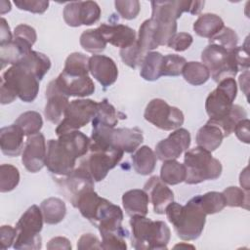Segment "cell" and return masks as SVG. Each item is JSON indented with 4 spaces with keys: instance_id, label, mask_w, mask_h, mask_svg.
Returning a JSON list of instances; mask_svg holds the SVG:
<instances>
[{
    "instance_id": "obj_1",
    "label": "cell",
    "mask_w": 250,
    "mask_h": 250,
    "mask_svg": "<svg viewBox=\"0 0 250 250\" xmlns=\"http://www.w3.org/2000/svg\"><path fill=\"white\" fill-rule=\"evenodd\" d=\"M58 137V140H49L47 144L45 165L53 174L66 176L74 170L76 159L88 152L90 139L79 130Z\"/></svg>"
},
{
    "instance_id": "obj_2",
    "label": "cell",
    "mask_w": 250,
    "mask_h": 250,
    "mask_svg": "<svg viewBox=\"0 0 250 250\" xmlns=\"http://www.w3.org/2000/svg\"><path fill=\"white\" fill-rule=\"evenodd\" d=\"M168 221L173 225L174 229L183 240H195L203 231L206 214L189 199L186 205L171 202L165 211Z\"/></svg>"
},
{
    "instance_id": "obj_3",
    "label": "cell",
    "mask_w": 250,
    "mask_h": 250,
    "mask_svg": "<svg viewBox=\"0 0 250 250\" xmlns=\"http://www.w3.org/2000/svg\"><path fill=\"white\" fill-rule=\"evenodd\" d=\"M130 226L133 248L137 250L167 249L171 231L163 221H152L146 216H133Z\"/></svg>"
},
{
    "instance_id": "obj_4",
    "label": "cell",
    "mask_w": 250,
    "mask_h": 250,
    "mask_svg": "<svg viewBox=\"0 0 250 250\" xmlns=\"http://www.w3.org/2000/svg\"><path fill=\"white\" fill-rule=\"evenodd\" d=\"M186 180L188 185L200 184L207 180H216L222 174L221 162L212 153L200 146L187 150L184 157Z\"/></svg>"
},
{
    "instance_id": "obj_5",
    "label": "cell",
    "mask_w": 250,
    "mask_h": 250,
    "mask_svg": "<svg viewBox=\"0 0 250 250\" xmlns=\"http://www.w3.org/2000/svg\"><path fill=\"white\" fill-rule=\"evenodd\" d=\"M91 143L119 148L124 152H134L143 143V132L135 128H110L102 125H92Z\"/></svg>"
},
{
    "instance_id": "obj_6",
    "label": "cell",
    "mask_w": 250,
    "mask_h": 250,
    "mask_svg": "<svg viewBox=\"0 0 250 250\" xmlns=\"http://www.w3.org/2000/svg\"><path fill=\"white\" fill-rule=\"evenodd\" d=\"M43 216L37 205L30 206L16 225L17 235L13 247L15 249L38 250L42 246L40 231L43 227Z\"/></svg>"
},
{
    "instance_id": "obj_7",
    "label": "cell",
    "mask_w": 250,
    "mask_h": 250,
    "mask_svg": "<svg viewBox=\"0 0 250 250\" xmlns=\"http://www.w3.org/2000/svg\"><path fill=\"white\" fill-rule=\"evenodd\" d=\"M1 87L11 91L22 102L31 103L39 92V80L30 71L14 64L2 74Z\"/></svg>"
},
{
    "instance_id": "obj_8",
    "label": "cell",
    "mask_w": 250,
    "mask_h": 250,
    "mask_svg": "<svg viewBox=\"0 0 250 250\" xmlns=\"http://www.w3.org/2000/svg\"><path fill=\"white\" fill-rule=\"evenodd\" d=\"M90 153L80 165L85 167L95 182L103 181L109 170L114 168L122 159L124 151L112 146H100L91 143Z\"/></svg>"
},
{
    "instance_id": "obj_9",
    "label": "cell",
    "mask_w": 250,
    "mask_h": 250,
    "mask_svg": "<svg viewBox=\"0 0 250 250\" xmlns=\"http://www.w3.org/2000/svg\"><path fill=\"white\" fill-rule=\"evenodd\" d=\"M201 60L215 82L219 83L229 77L233 78L238 72L231 51H228L219 45L209 44L202 51Z\"/></svg>"
},
{
    "instance_id": "obj_10",
    "label": "cell",
    "mask_w": 250,
    "mask_h": 250,
    "mask_svg": "<svg viewBox=\"0 0 250 250\" xmlns=\"http://www.w3.org/2000/svg\"><path fill=\"white\" fill-rule=\"evenodd\" d=\"M98 103L89 99L71 101L64 112L63 119L56 128L57 136L79 130L87 125L96 115Z\"/></svg>"
},
{
    "instance_id": "obj_11",
    "label": "cell",
    "mask_w": 250,
    "mask_h": 250,
    "mask_svg": "<svg viewBox=\"0 0 250 250\" xmlns=\"http://www.w3.org/2000/svg\"><path fill=\"white\" fill-rule=\"evenodd\" d=\"M236 95L237 84L234 78L229 77L221 80L217 88L208 95L205 102V109L209 119H220L227 115L233 105Z\"/></svg>"
},
{
    "instance_id": "obj_12",
    "label": "cell",
    "mask_w": 250,
    "mask_h": 250,
    "mask_svg": "<svg viewBox=\"0 0 250 250\" xmlns=\"http://www.w3.org/2000/svg\"><path fill=\"white\" fill-rule=\"evenodd\" d=\"M144 117L146 121L164 131L180 128L185 120L181 109L169 105L162 99L151 100L145 109Z\"/></svg>"
},
{
    "instance_id": "obj_13",
    "label": "cell",
    "mask_w": 250,
    "mask_h": 250,
    "mask_svg": "<svg viewBox=\"0 0 250 250\" xmlns=\"http://www.w3.org/2000/svg\"><path fill=\"white\" fill-rule=\"evenodd\" d=\"M151 19L164 22H177L183 13L197 15L204 7V1H151Z\"/></svg>"
},
{
    "instance_id": "obj_14",
    "label": "cell",
    "mask_w": 250,
    "mask_h": 250,
    "mask_svg": "<svg viewBox=\"0 0 250 250\" xmlns=\"http://www.w3.org/2000/svg\"><path fill=\"white\" fill-rule=\"evenodd\" d=\"M61 190L66 199L76 207L78 199L87 191L94 190V179L88 170L80 165L64 178L57 179Z\"/></svg>"
},
{
    "instance_id": "obj_15",
    "label": "cell",
    "mask_w": 250,
    "mask_h": 250,
    "mask_svg": "<svg viewBox=\"0 0 250 250\" xmlns=\"http://www.w3.org/2000/svg\"><path fill=\"white\" fill-rule=\"evenodd\" d=\"M62 16L65 23L69 26L91 25L100 20L101 8L94 1L70 2L65 5Z\"/></svg>"
},
{
    "instance_id": "obj_16",
    "label": "cell",
    "mask_w": 250,
    "mask_h": 250,
    "mask_svg": "<svg viewBox=\"0 0 250 250\" xmlns=\"http://www.w3.org/2000/svg\"><path fill=\"white\" fill-rule=\"evenodd\" d=\"M123 212L118 205H115L105 198H103L100 202L93 220L91 221L100 230V233L104 232H121L128 233L126 229L122 228Z\"/></svg>"
},
{
    "instance_id": "obj_17",
    "label": "cell",
    "mask_w": 250,
    "mask_h": 250,
    "mask_svg": "<svg viewBox=\"0 0 250 250\" xmlns=\"http://www.w3.org/2000/svg\"><path fill=\"white\" fill-rule=\"evenodd\" d=\"M190 134L185 128L174 130L166 139L155 146V155L162 161L177 159L189 147Z\"/></svg>"
},
{
    "instance_id": "obj_18",
    "label": "cell",
    "mask_w": 250,
    "mask_h": 250,
    "mask_svg": "<svg viewBox=\"0 0 250 250\" xmlns=\"http://www.w3.org/2000/svg\"><path fill=\"white\" fill-rule=\"evenodd\" d=\"M46 154L47 148L45 137L39 132L27 137L21 154V162L27 171L36 173L44 167Z\"/></svg>"
},
{
    "instance_id": "obj_19",
    "label": "cell",
    "mask_w": 250,
    "mask_h": 250,
    "mask_svg": "<svg viewBox=\"0 0 250 250\" xmlns=\"http://www.w3.org/2000/svg\"><path fill=\"white\" fill-rule=\"evenodd\" d=\"M54 82L59 91L66 97L83 98L95 92V84L89 75H76L62 71Z\"/></svg>"
},
{
    "instance_id": "obj_20",
    "label": "cell",
    "mask_w": 250,
    "mask_h": 250,
    "mask_svg": "<svg viewBox=\"0 0 250 250\" xmlns=\"http://www.w3.org/2000/svg\"><path fill=\"white\" fill-rule=\"evenodd\" d=\"M144 190L147 193L155 214H164L167 206L174 201L173 191L160 177L152 176L145 184Z\"/></svg>"
},
{
    "instance_id": "obj_21",
    "label": "cell",
    "mask_w": 250,
    "mask_h": 250,
    "mask_svg": "<svg viewBox=\"0 0 250 250\" xmlns=\"http://www.w3.org/2000/svg\"><path fill=\"white\" fill-rule=\"evenodd\" d=\"M89 71L104 87L112 85L118 77L115 62L104 55H93L89 59Z\"/></svg>"
},
{
    "instance_id": "obj_22",
    "label": "cell",
    "mask_w": 250,
    "mask_h": 250,
    "mask_svg": "<svg viewBox=\"0 0 250 250\" xmlns=\"http://www.w3.org/2000/svg\"><path fill=\"white\" fill-rule=\"evenodd\" d=\"M46 98L47 104L44 109L45 117L51 123L58 124L62 121L69 104L68 97L60 92L54 80H52L46 88Z\"/></svg>"
},
{
    "instance_id": "obj_23",
    "label": "cell",
    "mask_w": 250,
    "mask_h": 250,
    "mask_svg": "<svg viewBox=\"0 0 250 250\" xmlns=\"http://www.w3.org/2000/svg\"><path fill=\"white\" fill-rule=\"evenodd\" d=\"M98 29L106 43L120 49L129 47L137 40L135 30L124 24L102 23Z\"/></svg>"
},
{
    "instance_id": "obj_24",
    "label": "cell",
    "mask_w": 250,
    "mask_h": 250,
    "mask_svg": "<svg viewBox=\"0 0 250 250\" xmlns=\"http://www.w3.org/2000/svg\"><path fill=\"white\" fill-rule=\"evenodd\" d=\"M24 133L15 123L0 130V147L3 154L14 157L21 154Z\"/></svg>"
},
{
    "instance_id": "obj_25",
    "label": "cell",
    "mask_w": 250,
    "mask_h": 250,
    "mask_svg": "<svg viewBox=\"0 0 250 250\" xmlns=\"http://www.w3.org/2000/svg\"><path fill=\"white\" fill-rule=\"evenodd\" d=\"M148 202V195L144 189H130L122 195L123 208L130 217L146 216Z\"/></svg>"
},
{
    "instance_id": "obj_26",
    "label": "cell",
    "mask_w": 250,
    "mask_h": 250,
    "mask_svg": "<svg viewBox=\"0 0 250 250\" xmlns=\"http://www.w3.org/2000/svg\"><path fill=\"white\" fill-rule=\"evenodd\" d=\"M15 64L20 65L30 71L40 81L49 71L51 67V61L43 53L31 50L30 52L22 56Z\"/></svg>"
},
{
    "instance_id": "obj_27",
    "label": "cell",
    "mask_w": 250,
    "mask_h": 250,
    "mask_svg": "<svg viewBox=\"0 0 250 250\" xmlns=\"http://www.w3.org/2000/svg\"><path fill=\"white\" fill-rule=\"evenodd\" d=\"M137 43L145 52H150L160 46L158 24L151 18L146 20L139 28Z\"/></svg>"
},
{
    "instance_id": "obj_28",
    "label": "cell",
    "mask_w": 250,
    "mask_h": 250,
    "mask_svg": "<svg viewBox=\"0 0 250 250\" xmlns=\"http://www.w3.org/2000/svg\"><path fill=\"white\" fill-rule=\"evenodd\" d=\"M224 138V134L218 126L206 123L197 131L196 144L197 146L212 152L221 146Z\"/></svg>"
},
{
    "instance_id": "obj_29",
    "label": "cell",
    "mask_w": 250,
    "mask_h": 250,
    "mask_svg": "<svg viewBox=\"0 0 250 250\" xmlns=\"http://www.w3.org/2000/svg\"><path fill=\"white\" fill-rule=\"evenodd\" d=\"M124 118H126V115L116 110L115 107L106 99H104L98 103L97 112L92 120V125H102L114 128L119 119Z\"/></svg>"
},
{
    "instance_id": "obj_30",
    "label": "cell",
    "mask_w": 250,
    "mask_h": 250,
    "mask_svg": "<svg viewBox=\"0 0 250 250\" xmlns=\"http://www.w3.org/2000/svg\"><path fill=\"white\" fill-rule=\"evenodd\" d=\"M224 21L216 14H203L193 23L194 32L204 38H212L216 35L223 27Z\"/></svg>"
},
{
    "instance_id": "obj_31",
    "label": "cell",
    "mask_w": 250,
    "mask_h": 250,
    "mask_svg": "<svg viewBox=\"0 0 250 250\" xmlns=\"http://www.w3.org/2000/svg\"><path fill=\"white\" fill-rule=\"evenodd\" d=\"M134 170L143 176L149 175L153 172L156 165V155L147 146L138 147L132 155Z\"/></svg>"
},
{
    "instance_id": "obj_32",
    "label": "cell",
    "mask_w": 250,
    "mask_h": 250,
    "mask_svg": "<svg viewBox=\"0 0 250 250\" xmlns=\"http://www.w3.org/2000/svg\"><path fill=\"white\" fill-rule=\"evenodd\" d=\"M43 220L48 225L61 223L66 214L64 202L58 197H49L44 199L40 204Z\"/></svg>"
},
{
    "instance_id": "obj_33",
    "label": "cell",
    "mask_w": 250,
    "mask_h": 250,
    "mask_svg": "<svg viewBox=\"0 0 250 250\" xmlns=\"http://www.w3.org/2000/svg\"><path fill=\"white\" fill-rule=\"evenodd\" d=\"M247 118V112L244 107L239 104H233L229 112L220 119H209L207 123L218 126L224 134V137H229L234 130L236 124Z\"/></svg>"
},
{
    "instance_id": "obj_34",
    "label": "cell",
    "mask_w": 250,
    "mask_h": 250,
    "mask_svg": "<svg viewBox=\"0 0 250 250\" xmlns=\"http://www.w3.org/2000/svg\"><path fill=\"white\" fill-rule=\"evenodd\" d=\"M163 55L159 52L150 51L145 56L141 64L140 74L146 81H155L162 76Z\"/></svg>"
},
{
    "instance_id": "obj_35",
    "label": "cell",
    "mask_w": 250,
    "mask_h": 250,
    "mask_svg": "<svg viewBox=\"0 0 250 250\" xmlns=\"http://www.w3.org/2000/svg\"><path fill=\"white\" fill-rule=\"evenodd\" d=\"M191 200L206 214L212 215L221 212L227 205L222 192L209 191L204 194L196 195Z\"/></svg>"
},
{
    "instance_id": "obj_36",
    "label": "cell",
    "mask_w": 250,
    "mask_h": 250,
    "mask_svg": "<svg viewBox=\"0 0 250 250\" xmlns=\"http://www.w3.org/2000/svg\"><path fill=\"white\" fill-rule=\"evenodd\" d=\"M186 167L176 159L166 160L160 169V179L167 185H178L186 180Z\"/></svg>"
},
{
    "instance_id": "obj_37",
    "label": "cell",
    "mask_w": 250,
    "mask_h": 250,
    "mask_svg": "<svg viewBox=\"0 0 250 250\" xmlns=\"http://www.w3.org/2000/svg\"><path fill=\"white\" fill-rule=\"evenodd\" d=\"M182 74L184 79L193 86L202 85L210 78L208 68L199 62H187L183 67Z\"/></svg>"
},
{
    "instance_id": "obj_38",
    "label": "cell",
    "mask_w": 250,
    "mask_h": 250,
    "mask_svg": "<svg viewBox=\"0 0 250 250\" xmlns=\"http://www.w3.org/2000/svg\"><path fill=\"white\" fill-rule=\"evenodd\" d=\"M15 124L19 126L25 136H31L39 133L43 126V120L39 112L29 110L21 113L15 121Z\"/></svg>"
},
{
    "instance_id": "obj_39",
    "label": "cell",
    "mask_w": 250,
    "mask_h": 250,
    "mask_svg": "<svg viewBox=\"0 0 250 250\" xmlns=\"http://www.w3.org/2000/svg\"><path fill=\"white\" fill-rule=\"evenodd\" d=\"M80 45L86 52L98 54L105 49L106 41L98 28L87 29L80 36Z\"/></svg>"
},
{
    "instance_id": "obj_40",
    "label": "cell",
    "mask_w": 250,
    "mask_h": 250,
    "mask_svg": "<svg viewBox=\"0 0 250 250\" xmlns=\"http://www.w3.org/2000/svg\"><path fill=\"white\" fill-rule=\"evenodd\" d=\"M89 59V57L82 53H72L66 58L62 71L69 74L88 75V73L90 72Z\"/></svg>"
},
{
    "instance_id": "obj_41",
    "label": "cell",
    "mask_w": 250,
    "mask_h": 250,
    "mask_svg": "<svg viewBox=\"0 0 250 250\" xmlns=\"http://www.w3.org/2000/svg\"><path fill=\"white\" fill-rule=\"evenodd\" d=\"M20 183V172L17 167L11 164L0 166V191L8 192L17 188Z\"/></svg>"
},
{
    "instance_id": "obj_42",
    "label": "cell",
    "mask_w": 250,
    "mask_h": 250,
    "mask_svg": "<svg viewBox=\"0 0 250 250\" xmlns=\"http://www.w3.org/2000/svg\"><path fill=\"white\" fill-rule=\"evenodd\" d=\"M226 205L229 207H241L249 209V193L237 187H229L223 192Z\"/></svg>"
},
{
    "instance_id": "obj_43",
    "label": "cell",
    "mask_w": 250,
    "mask_h": 250,
    "mask_svg": "<svg viewBox=\"0 0 250 250\" xmlns=\"http://www.w3.org/2000/svg\"><path fill=\"white\" fill-rule=\"evenodd\" d=\"M146 53H145L137 43V40L124 49H120V57L122 62L131 68H137L140 66L145 59Z\"/></svg>"
},
{
    "instance_id": "obj_44",
    "label": "cell",
    "mask_w": 250,
    "mask_h": 250,
    "mask_svg": "<svg viewBox=\"0 0 250 250\" xmlns=\"http://www.w3.org/2000/svg\"><path fill=\"white\" fill-rule=\"evenodd\" d=\"M186 63V59L179 55L169 54L163 56L162 76H178L182 74L183 67Z\"/></svg>"
},
{
    "instance_id": "obj_45",
    "label": "cell",
    "mask_w": 250,
    "mask_h": 250,
    "mask_svg": "<svg viewBox=\"0 0 250 250\" xmlns=\"http://www.w3.org/2000/svg\"><path fill=\"white\" fill-rule=\"evenodd\" d=\"M238 42V36L236 32L230 27L224 26L216 35L209 39V44L219 45L228 51L234 49Z\"/></svg>"
},
{
    "instance_id": "obj_46",
    "label": "cell",
    "mask_w": 250,
    "mask_h": 250,
    "mask_svg": "<svg viewBox=\"0 0 250 250\" xmlns=\"http://www.w3.org/2000/svg\"><path fill=\"white\" fill-rule=\"evenodd\" d=\"M13 39L25 48L31 49L37 39L36 31L30 25L21 23L15 27Z\"/></svg>"
},
{
    "instance_id": "obj_47",
    "label": "cell",
    "mask_w": 250,
    "mask_h": 250,
    "mask_svg": "<svg viewBox=\"0 0 250 250\" xmlns=\"http://www.w3.org/2000/svg\"><path fill=\"white\" fill-rule=\"evenodd\" d=\"M128 233H121V232H104L101 233L102 235V242L101 246L102 249L108 250V249H120L125 250L127 248L126 240Z\"/></svg>"
},
{
    "instance_id": "obj_48",
    "label": "cell",
    "mask_w": 250,
    "mask_h": 250,
    "mask_svg": "<svg viewBox=\"0 0 250 250\" xmlns=\"http://www.w3.org/2000/svg\"><path fill=\"white\" fill-rule=\"evenodd\" d=\"M114 6L122 19L133 20L137 18L141 11V4L138 0H125L115 1Z\"/></svg>"
},
{
    "instance_id": "obj_49",
    "label": "cell",
    "mask_w": 250,
    "mask_h": 250,
    "mask_svg": "<svg viewBox=\"0 0 250 250\" xmlns=\"http://www.w3.org/2000/svg\"><path fill=\"white\" fill-rule=\"evenodd\" d=\"M231 55L238 71L248 70L249 55H248V48H247V40L245 41V45L236 46L234 49H232Z\"/></svg>"
},
{
    "instance_id": "obj_50",
    "label": "cell",
    "mask_w": 250,
    "mask_h": 250,
    "mask_svg": "<svg viewBox=\"0 0 250 250\" xmlns=\"http://www.w3.org/2000/svg\"><path fill=\"white\" fill-rule=\"evenodd\" d=\"M14 4L20 10L34 14H43L49 7V1L45 0H15Z\"/></svg>"
},
{
    "instance_id": "obj_51",
    "label": "cell",
    "mask_w": 250,
    "mask_h": 250,
    "mask_svg": "<svg viewBox=\"0 0 250 250\" xmlns=\"http://www.w3.org/2000/svg\"><path fill=\"white\" fill-rule=\"evenodd\" d=\"M193 38L188 32H179L176 33L167 43V46L176 52L186 51L192 44Z\"/></svg>"
},
{
    "instance_id": "obj_52",
    "label": "cell",
    "mask_w": 250,
    "mask_h": 250,
    "mask_svg": "<svg viewBox=\"0 0 250 250\" xmlns=\"http://www.w3.org/2000/svg\"><path fill=\"white\" fill-rule=\"evenodd\" d=\"M77 249L86 250V249H102L101 241L93 233L83 234L77 241Z\"/></svg>"
},
{
    "instance_id": "obj_53",
    "label": "cell",
    "mask_w": 250,
    "mask_h": 250,
    "mask_svg": "<svg viewBox=\"0 0 250 250\" xmlns=\"http://www.w3.org/2000/svg\"><path fill=\"white\" fill-rule=\"evenodd\" d=\"M17 235L16 228L14 229L11 226H2L0 229V242L1 248L7 249L12 246L15 242V238Z\"/></svg>"
},
{
    "instance_id": "obj_54",
    "label": "cell",
    "mask_w": 250,
    "mask_h": 250,
    "mask_svg": "<svg viewBox=\"0 0 250 250\" xmlns=\"http://www.w3.org/2000/svg\"><path fill=\"white\" fill-rule=\"evenodd\" d=\"M249 125H250V121L248 118H245L243 120H240L233 132L235 133L237 139L245 144H249L250 143V133H249Z\"/></svg>"
},
{
    "instance_id": "obj_55",
    "label": "cell",
    "mask_w": 250,
    "mask_h": 250,
    "mask_svg": "<svg viewBox=\"0 0 250 250\" xmlns=\"http://www.w3.org/2000/svg\"><path fill=\"white\" fill-rule=\"evenodd\" d=\"M47 249L54 250V249H65L69 250L71 249L70 241L63 236H56L53 237L47 244Z\"/></svg>"
},
{
    "instance_id": "obj_56",
    "label": "cell",
    "mask_w": 250,
    "mask_h": 250,
    "mask_svg": "<svg viewBox=\"0 0 250 250\" xmlns=\"http://www.w3.org/2000/svg\"><path fill=\"white\" fill-rule=\"evenodd\" d=\"M0 45L10 43L13 40V35L10 30V26L4 18L0 20Z\"/></svg>"
},
{
    "instance_id": "obj_57",
    "label": "cell",
    "mask_w": 250,
    "mask_h": 250,
    "mask_svg": "<svg viewBox=\"0 0 250 250\" xmlns=\"http://www.w3.org/2000/svg\"><path fill=\"white\" fill-rule=\"evenodd\" d=\"M239 183L240 186L246 190H249V174H248V167H245L239 176Z\"/></svg>"
},
{
    "instance_id": "obj_58",
    "label": "cell",
    "mask_w": 250,
    "mask_h": 250,
    "mask_svg": "<svg viewBox=\"0 0 250 250\" xmlns=\"http://www.w3.org/2000/svg\"><path fill=\"white\" fill-rule=\"evenodd\" d=\"M248 76H249V71L246 70L244 71L240 76H239V84L241 87V90L244 89L245 87V95L247 96L248 94Z\"/></svg>"
},
{
    "instance_id": "obj_59",
    "label": "cell",
    "mask_w": 250,
    "mask_h": 250,
    "mask_svg": "<svg viewBox=\"0 0 250 250\" xmlns=\"http://www.w3.org/2000/svg\"><path fill=\"white\" fill-rule=\"evenodd\" d=\"M11 11V2L2 0L0 1V14L4 15L5 13H8Z\"/></svg>"
}]
</instances>
